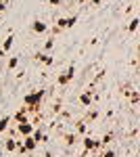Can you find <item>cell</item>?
Returning <instances> with one entry per match:
<instances>
[{"mask_svg": "<svg viewBox=\"0 0 140 157\" xmlns=\"http://www.w3.org/2000/svg\"><path fill=\"white\" fill-rule=\"evenodd\" d=\"M17 65H19V59H17V57H11V59H9V63H6V69H9V71H13Z\"/></svg>", "mask_w": 140, "mask_h": 157, "instance_id": "2e32d148", "label": "cell"}, {"mask_svg": "<svg viewBox=\"0 0 140 157\" xmlns=\"http://www.w3.org/2000/svg\"><path fill=\"white\" fill-rule=\"evenodd\" d=\"M13 126V117L11 115H4V117H0V134H4L9 128Z\"/></svg>", "mask_w": 140, "mask_h": 157, "instance_id": "52a82bcc", "label": "cell"}, {"mask_svg": "<svg viewBox=\"0 0 140 157\" xmlns=\"http://www.w3.org/2000/svg\"><path fill=\"white\" fill-rule=\"evenodd\" d=\"M44 90H34V92H27L23 97V105L25 107H29V111L32 113H36V111H40V105H42V101H44Z\"/></svg>", "mask_w": 140, "mask_h": 157, "instance_id": "6da1fadb", "label": "cell"}, {"mask_svg": "<svg viewBox=\"0 0 140 157\" xmlns=\"http://www.w3.org/2000/svg\"><path fill=\"white\" fill-rule=\"evenodd\" d=\"M13 40H15V38L9 36L6 40H4V42H2V52H9V50L13 48Z\"/></svg>", "mask_w": 140, "mask_h": 157, "instance_id": "5bb4252c", "label": "cell"}, {"mask_svg": "<svg viewBox=\"0 0 140 157\" xmlns=\"http://www.w3.org/2000/svg\"><path fill=\"white\" fill-rule=\"evenodd\" d=\"M98 120V111H96V109H90V111H88V113H86V124H90V121H96Z\"/></svg>", "mask_w": 140, "mask_h": 157, "instance_id": "4fadbf2b", "label": "cell"}, {"mask_svg": "<svg viewBox=\"0 0 140 157\" xmlns=\"http://www.w3.org/2000/svg\"><path fill=\"white\" fill-rule=\"evenodd\" d=\"M2 11H6V2H0V13Z\"/></svg>", "mask_w": 140, "mask_h": 157, "instance_id": "603a6c76", "label": "cell"}, {"mask_svg": "<svg viewBox=\"0 0 140 157\" xmlns=\"http://www.w3.org/2000/svg\"><path fill=\"white\" fill-rule=\"evenodd\" d=\"M98 143H100V149L105 151V149H107V145H109V143H113V132H107V134H103V138H100Z\"/></svg>", "mask_w": 140, "mask_h": 157, "instance_id": "7c38bea8", "label": "cell"}, {"mask_svg": "<svg viewBox=\"0 0 140 157\" xmlns=\"http://www.w3.org/2000/svg\"><path fill=\"white\" fill-rule=\"evenodd\" d=\"M36 61H40V63H42V65H46V67L55 63V59H52V57H50L48 52H42V55H36Z\"/></svg>", "mask_w": 140, "mask_h": 157, "instance_id": "30bf717a", "label": "cell"}, {"mask_svg": "<svg viewBox=\"0 0 140 157\" xmlns=\"http://www.w3.org/2000/svg\"><path fill=\"white\" fill-rule=\"evenodd\" d=\"M73 75H75V67L71 65V67H67V71H63L61 75H57V84L59 86H67L73 80Z\"/></svg>", "mask_w": 140, "mask_h": 157, "instance_id": "7a4b0ae2", "label": "cell"}, {"mask_svg": "<svg viewBox=\"0 0 140 157\" xmlns=\"http://www.w3.org/2000/svg\"><path fill=\"white\" fill-rule=\"evenodd\" d=\"M32 29H34L36 34H46L48 25L44 23V21H40V19H34V21H32Z\"/></svg>", "mask_w": 140, "mask_h": 157, "instance_id": "8992f818", "label": "cell"}, {"mask_svg": "<svg viewBox=\"0 0 140 157\" xmlns=\"http://www.w3.org/2000/svg\"><path fill=\"white\" fill-rule=\"evenodd\" d=\"M63 138H65V145H67V147H73L75 143H80V136H78L75 132H67Z\"/></svg>", "mask_w": 140, "mask_h": 157, "instance_id": "9c48e42d", "label": "cell"}, {"mask_svg": "<svg viewBox=\"0 0 140 157\" xmlns=\"http://www.w3.org/2000/svg\"><path fill=\"white\" fill-rule=\"evenodd\" d=\"M0 67H2V59H0Z\"/></svg>", "mask_w": 140, "mask_h": 157, "instance_id": "cb8c5ba5", "label": "cell"}, {"mask_svg": "<svg viewBox=\"0 0 140 157\" xmlns=\"http://www.w3.org/2000/svg\"><path fill=\"white\" fill-rule=\"evenodd\" d=\"M138 17H134V19H132V21H130V25H128V32H132V34H134V32H136V29H138Z\"/></svg>", "mask_w": 140, "mask_h": 157, "instance_id": "e0dca14e", "label": "cell"}, {"mask_svg": "<svg viewBox=\"0 0 140 157\" xmlns=\"http://www.w3.org/2000/svg\"><path fill=\"white\" fill-rule=\"evenodd\" d=\"M103 157H117V153L111 151V149H105V151H103Z\"/></svg>", "mask_w": 140, "mask_h": 157, "instance_id": "ffe728a7", "label": "cell"}, {"mask_svg": "<svg viewBox=\"0 0 140 157\" xmlns=\"http://www.w3.org/2000/svg\"><path fill=\"white\" fill-rule=\"evenodd\" d=\"M34 124H32V121H21V124H17V126H15V130H17V134H21V136H32V132H34Z\"/></svg>", "mask_w": 140, "mask_h": 157, "instance_id": "3957f363", "label": "cell"}, {"mask_svg": "<svg viewBox=\"0 0 140 157\" xmlns=\"http://www.w3.org/2000/svg\"><path fill=\"white\" fill-rule=\"evenodd\" d=\"M92 101H94V92L88 88V90H84L82 94H80V103H82V107H92Z\"/></svg>", "mask_w": 140, "mask_h": 157, "instance_id": "5b68a950", "label": "cell"}, {"mask_svg": "<svg viewBox=\"0 0 140 157\" xmlns=\"http://www.w3.org/2000/svg\"><path fill=\"white\" fill-rule=\"evenodd\" d=\"M61 2H63V0H48V4H50V6H59Z\"/></svg>", "mask_w": 140, "mask_h": 157, "instance_id": "44dd1931", "label": "cell"}, {"mask_svg": "<svg viewBox=\"0 0 140 157\" xmlns=\"http://www.w3.org/2000/svg\"><path fill=\"white\" fill-rule=\"evenodd\" d=\"M75 23H78V15H73V17H67V27H73Z\"/></svg>", "mask_w": 140, "mask_h": 157, "instance_id": "d6986e66", "label": "cell"}, {"mask_svg": "<svg viewBox=\"0 0 140 157\" xmlns=\"http://www.w3.org/2000/svg\"><path fill=\"white\" fill-rule=\"evenodd\" d=\"M52 46H55V38H48L46 42H44V50H46V52H48V50L52 48Z\"/></svg>", "mask_w": 140, "mask_h": 157, "instance_id": "ac0fdd59", "label": "cell"}, {"mask_svg": "<svg viewBox=\"0 0 140 157\" xmlns=\"http://www.w3.org/2000/svg\"><path fill=\"white\" fill-rule=\"evenodd\" d=\"M17 145H19V138H11V136H9V138L4 140V147H6L9 153H15V151H17Z\"/></svg>", "mask_w": 140, "mask_h": 157, "instance_id": "ba28073f", "label": "cell"}, {"mask_svg": "<svg viewBox=\"0 0 140 157\" xmlns=\"http://www.w3.org/2000/svg\"><path fill=\"white\" fill-rule=\"evenodd\" d=\"M73 132L78 134V136H82V134H86V132H88V124H86L84 120H80L78 124H75V130H73Z\"/></svg>", "mask_w": 140, "mask_h": 157, "instance_id": "8fae6325", "label": "cell"}, {"mask_svg": "<svg viewBox=\"0 0 140 157\" xmlns=\"http://www.w3.org/2000/svg\"><path fill=\"white\" fill-rule=\"evenodd\" d=\"M138 101H140V92L138 90H132V92H130V103H132V105H138Z\"/></svg>", "mask_w": 140, "mask_h": 157, "instance_id": "9a60e30c", "label": "cell"}, {"mask_svg": "<svg viewBox=\"0 0 140 157\" xmlns=\"http://www.w3.org/2000/svg\"><path fill=\"white\" fill-rule=\"evenodd\" d=\"M0 157H2V151H0Z\"/></svg>", "mask_w": 140, "mask_h": 157, "instance_id": "d4e9b609", "label": "cell"}, {"mask_svg": "<svg viewBox=\"0 0 140 157\" xmlns=\"http://www.w3.org/2000/svg\"><path fill=\"white\" fill-rule=\"evenodd\" d=\"M90 2H92L94 6H100V4H103V0H90Z\"/></svg>", "mask_w": 140, "mask_h": 157, "instance_id": "7402d4cb", "label": "cell"}, {"mask_svg": "<svg viewBox=\"0 0 140 157\" xmlns=\"http://www.w3.org/2000/svg\"><path fill=\"white\" fill-rule=\"evenodd\" d=\"M82 143H84V153H88V151H100V143L96 138H92V136H86Z\"/></svg>", "mask_w": 140, "mask_h": 157, "instance_id": "277c9868", "label": "cell"}]
</instances>
